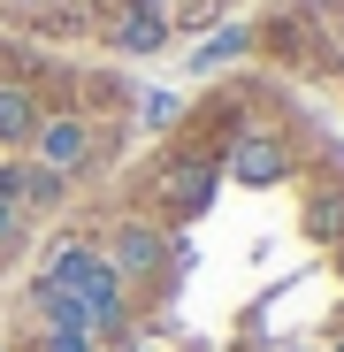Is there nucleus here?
Instances as JSON below:
<instances>
[{
    "label": "nucleus",
    "instance_id": "obj_1",
    "mask_svg": "<svg viewBox=\"0 0 344 352\" xmlns=\"http://www.w3.org/2000/svg\"><path fill=\"white\" fill-rule=\"evenodd\" d=\"M46 276L77 299V314H84L92 337H107L115 322H123V276L107 268V253H92V245H54V268H46Z\"/></svg>",
    "mask_w": 344,
    "mask_h": 352
},
{
    "label": "nucleus",
    "instance_id": "obj_2",
    "mask_svg": "<svg viewBox=\"0 0 344 352\" xmlns=\"http://www.w3.org/2000/svg\"><path fill=\"white\" fill-rule=\"evenodd\" d=\"M84 146H92V131L77 123V115H54V123H38V153H46L54 176H69V168L84 161Z\"/></svg>",
    "mask_w": 344,
    "mask_h": 352
},
{
    "label": "nucleus",
    "instance_id": "obj_4",
    "mask_svg": "<svg viewBox=\"0 0 344 352\" xmlns=\"http://www.w3.org/2000/svg\"><path fill=\"white\" fill-rule=\"evenodd\" d=\"M38 123H46L38 100H31L23 85H0V146H31V138H38Z\"/></svg>",
    "mask_w": 344,
    "mask_h": 352
},
{
    "label": "nucleus",
    "instance_id": "obj_8",
    "mask_svg": "<svg viewBox=\"0 0 344 352\" xmlns=\"http://www.w3.org/2000/svg\"><path fill=\"white\" fill-rule=\"evenodd\" d=\"M229 54H245V31H214V38L199 46V69H214V62H229Z\"/></svg>",
    "mask_w": 344,
    "mask_h": 352
},
{
    "label": "nucleus",
    "instance_id": "obj_5",
    "mask_svg": "<svg viewBox=\"0 0 344 352\" xmlns=\"http://www.w3.org/2000/svg\"><path fill=\"white\" fill-rule=\"evenodd\" d=\"M153 261H161V238H153L146 222H130V230H115V253H107V268H115V276H146Z\"/></svg>",
    "mask_w": 344,
    "mask_h": 352
},
{
    "label": "nucleus",
    "instance_id": "obj_6",
    "mask_svg": "<svg viewBox=\"0 0 344 352\" xmlns=\"http://www.w3.org/2000/svg\"><path fill=\"white\" fill-rule=\"evenodd\" d=\"M168 199H176V214H199V207L214 199V168H199V161L168 168Z\"/></svg>",
    "mask_w": 344,
    "mask_h": 352
},
{
    "label": "nucleus",
    "instance_id": "obj_10",
    "mask_svg": "<svg viewBox=\"0 0 344 352\" xmlns=\"http://www.w3.org/2000/svg\"><path fill=\"white\" fill-rule=\"evenodd\" d=\"M16 222H23V214H16L8 199H0V245H8V238H16Z\"/></svg>",
    "mask_w": 344,
    "mask_h": 352
},
{
    "label": "nucleus",
    "instance_id": "obj_3",
    "mask_svg": "<svg viewBox=\"0 0 344 352\" xmlns=\"http://www.w3.org/2000/svg\"><path fill=\"white\" fill-rule=\"evenodd\" d=\"M229 176H238V184H275L283 176V146L260 138V131H245L238 146H229Z\"/></svg>",
    "mask_w": 344,
    "mask_h": 352
},
{
    "label": "nucleus",
    "instance_id": "obj_7",
    "mask_svg": "<svg viewBox=\"0 0 344 352\" xmlns=\"http://www.w3.org/2000/svg\"><path fill=\"white\" fill-rule=\"evenodd\" d=\"M31 307H38V314H46L54 329H84V314H77V299H69V291L54 283V276H38V283H31ZM84 337H92V329H84Z\"/></svg>",
    "mask_w": 344,
    "mask_h": 352
},
{
    "label": "nucleus",
    "instance_id": "obj_9",
    "mask_svg": "<svg viewBox=\"0 0 344 352\" xmlns=\"http://www.w3.org/2000/svg\"><path fill=\"white\" fill-rule=\"evenodd\" d=\"M46 352H92V337H84V329H54Z\"/></svg>",
    "mask_w": 344,
    "mask_h": 352
}]
</instances>
